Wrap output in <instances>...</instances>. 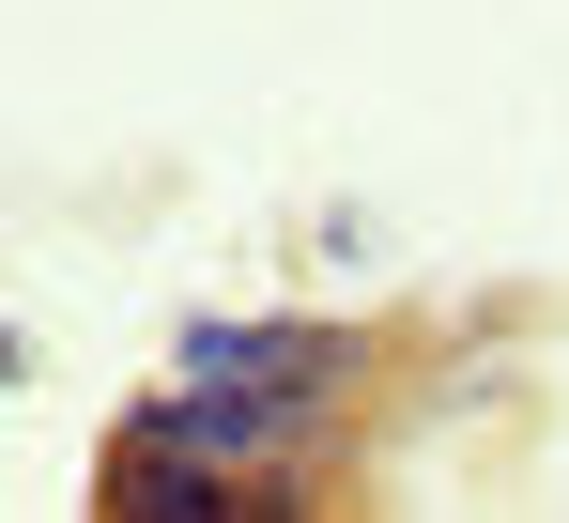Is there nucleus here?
I'll list each match as a JSON object with an SVG mask.
<instances>
[{
	"mask_svg": "<svg viewBox=\"0 0 569 523\" xmlns=\"http://www.w3.org/2000/svg\"><path fill=\"white\" fill-rule=\"evenodd\" d=\"M16 369H31V339H16V324H0V385H16Z\"/></svg>",
	"mask_w": 569,
	"mask_h": 523,
	"instance_id": "nucleus-3",
	"label": "nucleus"
},
{
	"mask_svg": "<svg viewBox=\"0 0 569 523\" xmlns=\"http://www.w3.org/2000/svg\"><path fill=\"white\" fill-rule=\"evenodd\" d=\"M139 416H154V432H186V446H216L231 477H292V462L323 446V401H308V385H186V369H170Z\"/></svg>",
	"mask_w": 569,
	"mask_h": 523,
	"instance_id": "nucleus-2",
	"label": "nucleus"
},
{
	"mask_svg": "<svg viewBox=\"0 0 569 523\" xmlns=\"http://www.w3.org/2000/svg\"><path fill=\"white\" fill-rule=\"evenodd\" d=\"M186 385H308V401H339L355 385V324H308V308H200L186 339H170Z\"/></svg>",
	"mask_w": 569,
	"mask_h": 523,
	"instance_id": "nucleus-1",
	"label": "nucleus"
}]
</instances>
